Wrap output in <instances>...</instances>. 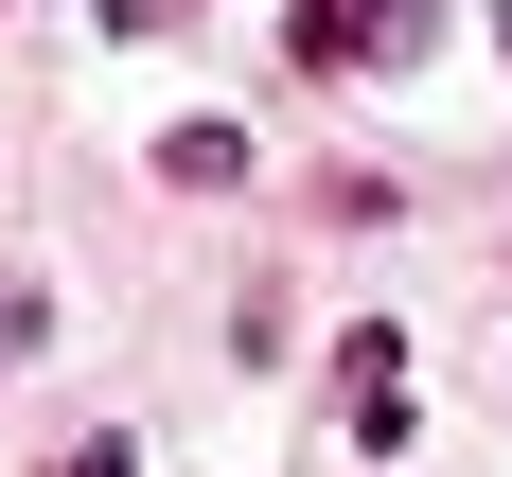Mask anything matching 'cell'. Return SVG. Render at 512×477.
Masks as SVG:
<instances>
[{
	"label": "cell",
	"instance_id": "cell-2",
	"mask_svg": "<svg viewBox=\"0 0 512 477\" xmlns=\"http://www.w3.org/2000/svg\"><path fill=\"white\" fill-rule=\"evenodd\" d=\"M159 177H195V195H230V177H248V124H177V142H159Z\"/></svg>",
	"mask_w": 512,
	"mask_h": 477
},
{
	"label": "cell",
	"instance_id": "cell-3",
	"mask_svg": "<svg viewBox=\"0 0 512 477\" xmlns=\"http://www.w3.org/2000/svg\"><path fill=\"white\" fill-rule=\"evenodd\" d=\"M36 336H53V318L18 301V283H0V389H18V354H36Z\"/></svg>",
	"mask_w": 512,
	"mask_h": 477
},
{
	"label": "cell",
	"instance_id": "cell-4",
	"mask_svg": "<svg viewBox=\"0 0 512 477\" xmlns=\"http://www.w3.org/2000/svg\"><path fill=\"white\" fill-rule=\"evenodd\" d=\"M53 477H142V442H71V460H53Z\"/></svg>",
	"mask_w": 512,
	"mask_h": 477
},
{
	"label": "cell",
	"instance_id": "cell-5",
	"mask_svg": "<svg viewBox=\"0 0 512 477\" xmlns=\"http://www.w3.org/2000/svg\"><path fill=\"white\" fill-rule=\"evenodd\" d=\"M495 53H512V18H495Z\"/></svg>",
	"mask_w": 512,
	"mask_h": 477
},
{
	"label": "cell",
	"instance_id": "cell-1",
	"mask_svg": "<svg viewBox=\"0 0 512 477\" xmlns=\"http://www.w3.org/2000/svg\"><path fill=\"white\" fill-rule=\"evenodd\" d=\"M336 407H354V442H371V460L407 442V336H389V318H354V336H336Z\"/></svg>",
	"mask_w": 512,
	"mask_h": 477
}]
</instances>
